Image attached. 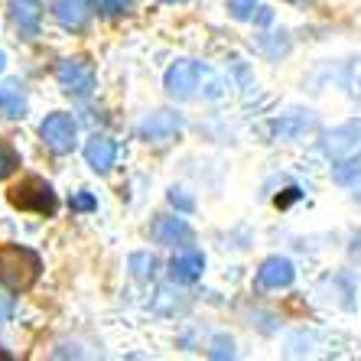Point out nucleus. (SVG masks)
Instances as JSON below:
<instances>
[{"mask_svg":"<svg viewBox=\"0 0 361 361\" xmlns=\"http://www.w3.org/2000/svg\"><path fill=\"white\" fill-rule=\"evenodd\" d=\"M10 312H13V300H10V296L0 290V322H7Z\"/></svg>","mask_w":361,"mask_h":361,"instance_id":"obj_21","label":"nucleus"},{"mask_svg":"<svg viewBox=\"0 0 361 361\" xmlns=\"http://www.w3.org/2000/svg\"><path fill=\"white\" fill-rule=\"evenodd\" d=\"M0 72H4V52H0Z\"/></svg>","mask_w":361,"mask_h":361,"instance_id":"obj_23","label":"nucleus"},{"mask_svg":"<svg viewBox=\"0 0 361 361\" xmlns=\"http://www.w3.org/2000/svg\"><path fill=\"white\" fill-rule=\"evenodd\" d=\"M322 150L332 163H352L361 157V121H348V124L332 127L322 140Z\"/></svg>","mask_w":361,"mask_h":361,"instance_id":"obj_3","label":"nucleus"},{"mask_svg":"<svg viewBox=\"0 0 361 361\" xmlns=\"http://www.w3.org/2000/svg\"><path fill=\"white\" fill-rule=\"evenodd\" d=\"M85 160H88V166H92L94 173H108V169L114 166V160H118V147H114L111 137L94 134L92 140L85 143Z\"/></svg>","mask_w":361,"mask_h":361,"instance_id":"obj_10","label":"nucleus"},{"mask_svg":"<svg viewBox=\"0 0 361 361\" xmlns=\"http://www.w3.org/2000/svg\"><path fill=\"white\" fill-rule=\"evenodd\" d=\"M39 137L52 153H68L75 147L78 124L72 121V114H62L59 111V114H49V118L39 124Z\"/></svg>","mask_w":361,"mask_h":361,"instance_id":"obj_6","label":"nucleus"},{"mask_svg":"<svg viewBox=\"0 0 361 361\" xmlns=\"http://www.w3.org/2000/svg\"><path fill=\"white\" fill-rule=\"evenodd\" d=\"M293 277H296L293 264L286 261V257H280V254L267 257L261 264V270H257V283L267 286V290H286V286L293 283Z\"/></svg>","mask_w":361,"mask_h":361,"instance_id":"obj_8","label":"nucleus"},{"mask_svg":"<svg viewBox=\"0 0 361 361\" xmlns=\"http://www.w3.org/2000/svg\"><path fill=\"white\" fill-rule=\"evenodd\" d=\"M42 274L39 254L23 247V244H4L0 247V283L13 290V293H26L33 290L36 280Z\"/></svg>","mask_w":361,"mask_h":361,"instance_id":"obj_1","label":"nucleus"},{"mask_svg":"<svg viewBox=\"0 0 361 361\" xmlns=\"http://www.w3.org/2000/svg\"><path fill=\"white\" fill-rule=\"evenodd\" d=\"M0 114H7V118H23L26 114V92L20 82L0 85Z\"/></svg>","mask_w":361,"mask_h":361,"instance_id":"obj_14","label":"nucleus"},{"mask_svg":"<svg viewBox=\"0 0 361 361\" xmlns=\"http://www.w3.org/2000/svg\"><path fill=\"white\" fill-rule=\"evenodd\" d=\"M98 7L104 10V13H118V10L127 7V0H98Z\"/></svg>","mask_w":361,"mask_h":361,"instance_id":"obj_22","label":"nucleus"},{"mask_svg":"<svg viewBox=\"0 0 361 361\" xmlns=\"http://www.w3.org/2000/svg\"><path fill=\"white\" fill-rule=\"evenodd\" d=\"M293 4H302V0H293Z\"/></svg>","mask_w":361,"mask_h":361,"instance_id":"obj_24","label":"nucleus"},{"mask_svg":"<svg viewBox=\"0 0 361 361\" xmlns=\"http://www.w3.org/2000/svg\"><path fill=\"white\" fill-rule=\"evenodd\" d=\"M52 17L66 30H82L92 17V4L88 0H52Z\"/></svg>","mask_w":361,"mask_h":361,"instance_id":"obj_9","label":"nucleus"},{"mask_svg":"<svg viewBox=\"0 0 361 361\" xmlns=\"http://www.w3.org/2000/svg\"><path fill=\"white\" fill-rule=\"evenodd\" d=\"M56 78L66 88L68 94L75 98H85V94L94 92V68L85 56H72V59H62L59 68H56Z\"/></svg>","mask_w":361,"mask_h":361,"instance_id":"obj_5","label":"nucleus"},{"mask_svg":"<svg viewBox=\"0 0 361 361\" xmlns=\"http://www.w3.org/2000/svg\"><path fill=\"white\" fill-rule=\"evenodd\" d=\"M10 17H13V23H17L20 36H26V39H33V36L39 33L42 10H39L36 0H10Z\"/></svg>","mask_w":361,"mask_h":361,"instance_id":"obj_11","label":"nucleus"},{"mask_svg":"<svg viewBox=\"0 0 361 361\" xmlns=\"http://www.w3.org/2000/svg\"><path fill=\"white\" fill-rule=\"evenodd\" d=\"M150 235L160 244H189L192 241V228L185 225L183 219H173V215H163V219L153 221Z\"/></svg>","mask_w":361,"mask_h":361,"instance_id":"obj_12","label":"nucleus"},{"mask_svg":"<svg viewBox=\"0 0 361 361\" xmlns=\"http://www.w3.org/2000/svg\"><path fill=\"white\" fill-rule=\"evenodd\" d=\"M7 199H10L13 209L36 212V215H46V219H52L56 209H59V199H56V192H52V185L46 183V179H39V176L20 179V183L7 192Z\"/></svg>","mask_w":361,"mask_h":361,"instance_id":"obj_2","label":"nucleus"},{"mask_svg":"<svg viewBox=\"0 0 361 361\" xmlns=\"http://www.w3.org/2000/svg\"><path fill=\"white\" fill-rule=\"evenodd\" d=\"M228 10H231V17L247 20L254 10V0H228Z\"/></svg>","mask_w":361,"mask_h":361,"instance_id":"obj_19","label":"nucleus"},{"mask_svg":"<svg viewBox=\"0 0 361 361\" xmlns=\"http://www.w3.org/2000/svg\"><path fill=\"white\" fill-rule=\"evenodd\" d=\"M68 205H72V212H92L94 209V195L92 192H75L72 199H68Z\"/></svg>","mask_w":361,"mask_h":361,"instance_id":"obj_18","label":"nucleus"},{"mask_svg":"<svg viewBox=\"0 0 361 361\" xmlns=\"http://www.w3.org/2000/svg\"><path fill=\"white\" fill-rule=\"evenodd\" d=\"M169 4H176V0H169Z\"/></svg>","mask_w":361,"mask_h":361,"instance_id":"obj_25","label":"nucleus"},{"mask_svg":"<svg viewBox=\"0 0 361 361\" xmlns=\"http://www.w3.org/2000/svg\"><path fill=\"white\" fill-rule=\"evenodd\" d=\"M202 270H205V257L199 251H185V254H176L173 264H169V277L176 280V283H192V280L202 277Z\"/></svg>","mask_w":361,"mask_h":361,"instance_id":"obj_13","label":"nucleus"},{"mask_svg":"<svg viewBox=\"0 0 361 361\" xmlns=\"http://www.w3.org/2000/svg\"><path fill=\"white\" fill-rule=\"evenodd\" d=\"M179 130H183V118H179L176 111H153V114H147V118L140 121V127H137L140 140H147V143H166L169 137H176Z\"/></svg>","mask_w":361,"mask_h":361,"instance_id":"obj_7","label":"nucleus"},{"mask_svg":"<svg viewBox=\"0 0 361 361\" xmlns=\"http://www.w3.org/2000/svg\"><path fill=\"white\" fill-rule=\"evenodd\" d=\"M205 78H209V68H202L199 62H192V59H183V62L166 68L163 85H166V92L173 94V98L185 101V98H195V94L202 92Z\"/></svg>","mask_w":361,"mask_h":361,"instance_id":"obj_4","label":"nucleus"},{"mask_svg":"<svg viewBox=\"0 0 361 361\" xmlns=\"http://www.w3.org/2000/svg\"><path fill=\"white\" fill-rule=\"evenodd\" d=\"M17 166H20V157H17V153H13V150H10L7 143L0 140V179H4V176H10V173H13V169H17Z\"/></svg>","mask_w":361,"mask_h":361,"instance_id":"obj_16","label":"nucleus"},{"mask_svg":"<svg viewBox=\"0 0 361 361\" xmlns=\"http://www.w3.org/2000/svg\"><path fill=\"white\" fill-rule=\"evenodd\" d=\"M153 267H157L153 254H134V257H130V270H134V277H153Z\"/></svg>","mask_w":361,"mask_h":361,"instance_id":"obj_15","label":"nucleus"},{"mask_svg":"<svg viewBox=\"0 0 361 361\" xmlns=\"http://www.w3.org/2000/svg\"><path fill=\"white\" fill-rule=\"evenodd\" d=\"M169 202H173V205H179V209H192V199H189V195L183 192V189H169Z\"/></svg>","mask_w":361,"mask_h":361,"instance_id":"obj_20","label":"nucleus"},{"mask_svg":"<svg viewBox=\"0 0 361 361\" xmlns=\"http://www.w3.org/2000/svg\"><path fill=\"white\" fill-rule=\"evenodd\" d=\"M300 127H312V121H274V134L277 137H293Z\"/></svg>","mask_w":361,"mask_h":361,"instance_id":"obj_17","label":"nucleus"}]
</instances>
